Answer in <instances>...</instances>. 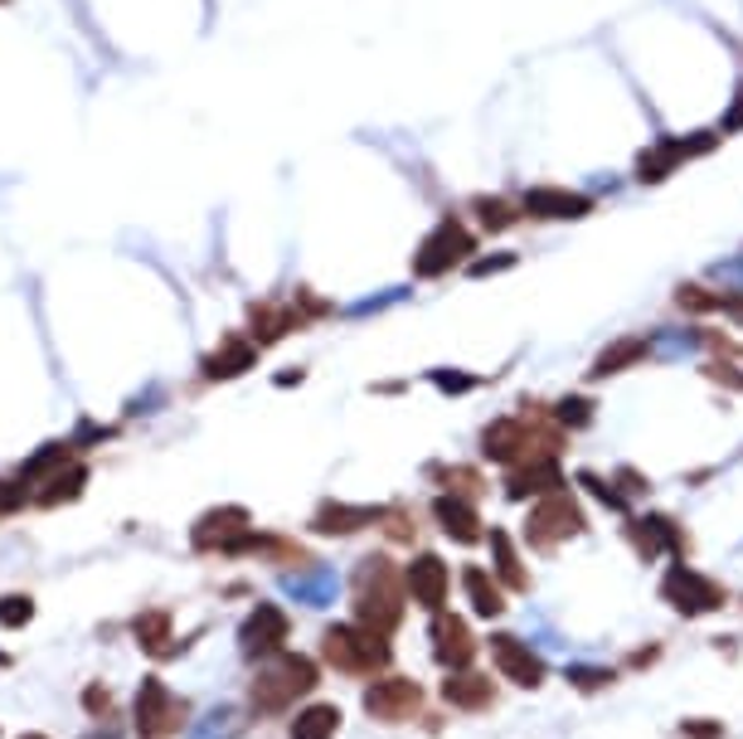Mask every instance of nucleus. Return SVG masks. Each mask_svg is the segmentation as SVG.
Masks as SVG:
<instances>
[{
    "instance_id": "obj_39",
    "label": "nucleus",
    "mask_w": 743,
    "mask_h": 739,
    "mask_svg": "<svg viewBox=\"0 0 743 739\" xmlns=\"http://www.w3.org/2000/svg\"><path fill=\"white\" fill-rule=\"evenodd\" d=\"M515 263H521L515 253H495V259H471L467 273H471V277H495V273H511Z\"/></svg>"
},
{
    "instance_id": "obj_16",
    "label": "nucleus",
    "mask_w": 743,
    "mask_h": 739,
    "mask_svg": "<svg viewBox=\"0 0 743 739\" xmlns=\"http://www.w3.org/2000/svg\"><path fill=\"white\" fill-rule=\"evenodd\" d=\"M403 584H409L413 603H423L427 613H443L447 603V584H453V575H447V565L437 555H419L409 565V575H403Z\"/></svg>"
},
{
    "instance_id": "obj_27",
    "label": "nucleus",
    "mask_w": 743,
    "mask_h": 739,
    "mask_svg": "<svg viewBox=\"0 0 743 739\" xmlns=\"http://www.w3.org/2000/svg\"><path fill=\"white\" fill-rule=\"evenodd\" d=\"M461 589H467L471 609H477L481 618H495V613L505 609V599H501V584H495V579H491L481 565H467V569H461Z\"/></svg>"
},
{
    "instance_id": "obj_36",
    "label": "nucleus",
    "mask_w": 743,
    "mask_h": 739,
    "mask_svg": "<svg viewBox=\"0 0 743 739\" xmlns=\"http://www.w3.org/2000/svg\"><path fill=\"white\" fill-rule=\"evenodd\" d=\"M555 419L564 423V429H588V423H593V399H583V395L559 399V405H555Z\"/></svg>"
},
{
    "instance_id": "obj_46",
    "label": "nucleus",
    "mask_w": 743,
    "mask_h": 739,
    "mask_svg": "<svg viewBox=\"0 0 743 739\" xmlns=\"http://www.w3.org/2000/svg\"><path fill=\"white\" fill-rule=\"evenodd\" d=\"M83 705H88V710H107V691H103V686H88V691H83Z\"/></svg>"
},
{
    "instance_id": "obj_20",
    "label": "nucleus",
    "mask_w": 743,
    "mask_h": 739,
    "mask_svg": "<svg viewBox=\"0 0 743 739\" xmlns=\"http://www.w3.org/2000/svg\"><path fill=\"white\" fill-rule=\"evenodd\" d=\"M433 516L437 525H443L453 541L461 545H471V541H481V516H477V507H471L467 497H453V491H443V497L433 501Z\"/></svg>"
},
{
    "instance_id": "obj_5",
    "label": "nucleus",
    "mask_w": 743,
    "mask_h": 739,
    "mask_svg": "<svg viewBox=\"0 0 743 739\" xmlns=\"http://www.w3.org/2000/svg\"><path fill=\"white\" fill-rule=\"evenodd\" d=\"M321 652L335 671H355V677H375L379 667H389L385 637L359 628V623H335V628H325Z\"/></svg>"
},
{
    "instance_id": "obj_12",
    "label": "nucleus",
    "mask_w": 743,
    "mask_h": 739,
    "mask_svg": "<svg viewBox=\"0 0 743 739\" xmlns=\"http://www.w3.org/2000/svg\"><path fill=\"white\" fill-rule=\"evenodd\" d=\"M283 643H287V613L277 603H258L239 628L243 657H273V652H283Z\"/></svg>"
},
{
    "instance_id": "obj_17",
    "label": "nucleus",
    "mask_w": 743,
    "mask_h": 739,
    "mask_svg": "<svg viewBox=\"0 0 743 739\" xmlns=\"http://www.w3.org/2000/svg\"><path fill=\"white\" fill-rule=\"evenodd\" d=\"M433 657L443 662L447 671H467L471 657H477V643H471V628L461 618H447L437 613L433 618Z\"/></svg>"
},
{
    "instance_id": "obj_34",
    "label": "nucleus",
    "mask_w": 743,
    "mask_h": 739,
    "mask_svg": "<svg viewBox=\"0 0 743 739\" xmlns=\"http://www.w3.org/2000/svg\"><path fill=\"white\" fill-rule=\"evenodd\" d=\"M69 447L73 443H44L39 453L20 467V481H49L54 473H64V467H69Z\"/></svg>"
},
{
    "instance_id": "obj_19",
    "label": "nucleus",
    "mask_w": 743,
    "mask_h": 739,
    "mask_svg": "<svg viewBox=\"0 0 743 739\" xmlns=\"http://www.w3.org/2000/svg\"><path fill=\"white\" fill-rule=\"evenodd\" d=\"M248 321H253V331H248V341L253 345H273V341H283L287 331H297L301 327V311H297V302H258L253 311H248Z\"/></svg>"
},
{
    "instance_id": "obj_37",
    "label": "nucleus",
    "mask_w": 743,
    "mask_h": 739,
    "mask_svg": "<svg viewBox=\"0 0 743 739\" xmlns=\"http://www.w3.org/2000/svg\"><path fill=\"white\" fill-rule=\"evenodd\" d=\"M30 618H35V599H25V593H5L0 599V628H25Z\"/></svg>"
},
{
    "instance_id": "obj_11",
    "label": "nucleus",
    "mask_w": 743,
    "mask_h": 739,
    "mask_svg": "<svg viewBox=\"0 0 743 739\" xmlns=\"http://www.w3.org/2000/svg\"><path fill=\"white\" fill-rule=\"evenodd\" d=\"M419 705H423V691H419V681H409V677H385V681H375V686L365 691V710L375 715V720H385V725L409 720Z\"/></svg>"
},
{
    "instance_id": "obj_45",
    "label": "nucleus",
    "mask_w": 743,
    "mask_h": 739,
    "mask_svg": "<svg viewBox=\"0 0 743 739\" xmlns=\"http://www.w3.org/2000/svg\"><path fill=\"white\" fill-rule=\"evenodd\" d=\"M685 739H719V725H700V720H685Z\"/></svg>"
},
{
    "instance_id": "obj_31",
    "label": "nucleus",
    "mask_w": 743,
    "mask_h": 739,
    "mask_svg": "<svg viewBox=\"0 0 743 739\" xmlns=\"http://www.w3.org/2000/svg\"><path fill=\"white\" fill-rule=\"evenodd\" d=\"M675 307L681 311H729V317H743V297H719V293H709V287H695V283H685L681 293H675Z\"/></svg>"
},
{
    "instance_id": "obj_25",
    "label": "nucleus",
    "mask_w": 743,
    "mask_h": 739,
    "mask_svg": "<svg viewBox=\"0 0 743 739\" xmlns=\"http://www.w3.org/2000/svg\"><path fill=\"white\" fill-rule=\"evenodd\" d=\"M651 355V341L647 336H622V341H613L607 351L593 361V370L588 375L593 379H607V375H622V370H632V365H641Z\"/></svg>"
},
{
    "instance_id": "obj_28",
    "label": "nucleus",
    "mask_w": 743,
    "mask_h": 739,
    "mask_svg": "<svg viewBox=\"0 0 743 739\" xmlns=\"http://www.w3.org/2000/svg\"><path fill=\"white\" fill-rule=\"evenodd\" d=\"M83 487H88V467L69 463L64 473H54V477L35 491V501H39V507H49V511H54V507H64V501H78V497H83Z\"/></svg>"
},
{
    "instance_id": "obj_8",
    "label": "nucleus",
    "mask_w": 743,
    "mask_h": 739,
    "mask_svg": "<svg viewBox=\"0 0 743 739\" xmlns=\"http://www.w3.org/2000/svg\"><path fill=\"white\" fill-rule=\"evenodd\" d=\"M583 531V511L573 507L564 491H555V497H539V507H530V521H525V541L535 545V550H549V545L569 541V535Z\"/></svg>"
},
{
    "instance_id": "obj_40",
    "label": "nucleus",
    "mask_w": 743,
    "mask_h": 739,
    "mask_svg": "<svg viewBox=\"0 0 743 739\" xmlns=\"http://www.w3.org/2000/svg\"><path fill=\"white\" fill-rule=\"evenodd\" d=\"M569 681L579 691H598V686H607L613 681V671H603V667H569Z\"/></svg>"
},
{
    "instance_id": "obj_47",
    "label": "nucleus",
    "mask_w": 743,
    "mask_h": 739,
    "mask_svg": "<svg viewBox=\"0 0 743 739\" xmlns=\"http://www.w3.org/2000/svg\"><path fill=\"white\" fill-rule=\"evenodd\" d=\"M20 739H44V735H20Z\"/></svg>"
},
{
    "instance_id": "obj_9",
    "label": "nucleus",
    "mask_w": 743,
    "mask_h": 739,
    "mask_svg": "<svg viewBox=\"0 0 743 739\" xmlns=\"http://www.w3.org/2000/svg\"><path fill=\"white\" fill-rule=\"evenodd\" d=\"M521 215H530L539 224L588 219L593 215V200L583 195V190H569V185H530L521 195Z\"/></svg>"
},
{
    "instance_id": "obj_43",
    "label": "nucleus",
    "mask_w": 743,
    "mask_h": 739,
    "mask_svg": "<svg viewBox=\"0 0 743 739\" xmlns=\"http://www.w3.org/2000/svg\"><path fill=\"white\" fill-rule=\"evenodd\" d=\"M719 132H724V137H729V132H743V88H739L734 107H729V112H724V122H719Z\"/></svg>"
},
{
    "instance_id": "obj_7",
    "label": "nucleus",
    "mask_w": 743,
    "mask_h": 739,
    "mask_svg": "<svg viewBox=\"0 0 743 739\" xmlns=\"http://www.w3.org/2000/svg\"><path fill=\"white\" fill-rule=\"evenodd\" d=\"M661 599H666L675 613H685V618H700V613L724 609V589L690 565H671V575L661 579Z\"/></svg>"
},
{
    "instance_id": "obj_3",
    "label": "nucleus",
    "mask_w": 743,
    "mask_h": 739,
    "mask_svg": "<svg viewBox=\"0 0 743 739\" xmlns=\"http://www.w3.org/2000/svg\"><path fill=\"white\" fill-rule=\"evenodd\" d=\"M471 253H477V234L457 215H443L423 234L419 249H413V277H443V273H453L457 263H467Z\"/></svg>"
},
{
    "instance_id": "obj_32",
    "label": "nucleus",
    "mask_w": 743,
    "mask_h": 739,
    "mask_svg": "<svg viewBox=\"0 0 743 739\" xmlns=\"http://www.w3.org/2000/svg\"><path fill=\"white\" fill-rule=\"evenodd\" d=\"M335 730H341V710L335 705H307L292 720V739H331Z\"/></svg>"
},
{
    "instance_id": "obj_18",
    "label": "nucleus",
    "mask_w": 743,
    "mask_h": 739,
    "mask_svg": "<svg viewBox=\"0 0 743 739\" xmlns=\"http://www.w3.org/2000/svg\"><path fill=\"white\" fill-rule=\"evenodd\" d=\"M283 589L287 599L307 603V609H325V603H335L341 579H335L331 565H311V569H297V575H283Z\"/></svg>"
},
{
    "instance_id": "obj_44",
    "label": "nucleus",
    "mask_w": 743,
    "mask_h": 739,
    "mask_svg": "<svg viewBox=\"0 0 743 739\" xmlns=\"http://www.w3.org/2000/svg\"><path fill=\"white\" fill-rule=\"evenodd\" d=\"M705 375L709 379H719V385H734V389H743V375L734 365H705Z\"/></svg>"
},
{
    "instance_id": "obj_24",
    "label": "nucleus",
    "mask_w": 743,
    "mask_h": 739,
    "mask_svg": "<svg viewBox=\"0 0 743 739\" xmlns=\"http://www.w3.org/2000/svg\"><path fill=\"white\" fill-rule=\"evenodd\" d=\"M491 677H477V671H447L443 681V701L457 705V710H487L491 705Z\"/></svg>"
},
{
    "instance_id": "obj_26",
    "label": "nucleus",
    "mask_w": 743,
    "mask_h": 739,
    "mask_svg": "<svg viewBox=\"0 0 743 739\" xmlns=\"http://www.w3.org/2000/svg\"><path fill=\"white\" fill-rule=\"evenodd\" d=\"M132 633H137V643H141L151 657H175V652H180L175 637H171V613H165V609L141 613V618L132 623Z\"/></svg>"
},
{
    "instance_id": "obj_21",
    "label": "nucleus",
    "mask_w": 743,
    "mask_h": 739,
    "mask_svg": "<svg viewBox=\"0 0 743 739\" xmlns=\"http://www.w3.org/2000/svg\"><path fill=\"white\" fill-rule=\"evenodd\" d=\"M253 365H258V345L243 341V336H229V341H219V351L205 355V379H239Z\"/></svg>"
},
{
    "instance_id": "obj_41",
    "label": "nucleus",
    "mask_w": 743,
    "mask_h": 739,
    "mask_svg": "<svg viewBox=\"0 0 743 739\" xmlns=\"http://www.w3.org/2000/svg\"><path fill=\"white\" fill-rule=\"evenodd\" d=\"M427 379H433L437 389H447V395H467V389H477V385H481V379H471V375H453V370H433Z\"/></svg>"
},
{
    "instance_id": "obj_6",
    "label": "nucleus",
    "mask_w": 743,
    "mask_h": 739,
    "mask_svg": "<svg viewBox=\"0 0 743 739\" xmlns=\"http://www.w3.org/2000/svg\"><path fill=\"white\" fill-rule=\"evenodd\" d=\"M719 132H690V137H661L656 147H647L637 156V181L641 185H661L666 175H675V166H685V161H700V156H709L719 147Z\"/></svg>"
},
{
    "instance_id": "obj_13",
    "label": "nucleus",
    "mask_w": 743,
    "mask_h": 739,
    "mask_svg": "<svg viewBox=\"0 0 743 739\" xmlns=\"http://www.w3.org/2000/svg\"><path fill=\"white\" fill-rule=\"evenodd\" d=\"M559 487H569V481H564V473H559L555 453L525 457V463H515L511 477H505V497H511V501H525V497H555Z\"/></svg>"
},
{
    "instance_id": "obj_22",
    "label": "nucleus",
    "mask_w": 743,
    "mask_h": 739,
    "mask_svg": "<svg viewBox=\"0 0 743 739\" xmlns=\"http://www.w3.org/2000/svg\"><path fill=\"white\" fill-rule=\"evenodd\" d=\"M385 516L389 511H379V507H345V501H325L311 525H317L321 535H351V531H365V525H375Z\"/></svg>"
},
{
    "instance_id": "obj_42",
    "label": "nucleus",
    "mask_w": 743,
    "mask_h": 739,
    "mask_svg": "<svg viewBox=\"0 0 743 739\" xmlns=\"http://www.w3.org/2000/svg\"><path fill=\"white\" fill-rule=\"evenodd\" d=\"M25 507V481H5L0 477V516H15Z\"/></svg>"
},
{
    "instance_id": "obj_29",
    "label": "nucleus",
    "mask_w": 743,
    "mask_h": 739,
    "mask_svg": "<svg viewBox=\"0 0 743 739\" xmlns=\"http://www.w3.org/2000/svg\"><path fill=\"white\" fill-rule=\"evenodd\" d=\"M471 215L487 234H505L511 224H521V205H511L505 195H471Z\"/></svg>"
},
{
    "instance_id": "obj_2",
    "label": "nucleus",
    "mask_w": 743,
    "mask_h": 739,
    "mask_svg": "<svg viewBox=\"0 0 743 739\" xmlns=\"http://www.w3.org/2000/svg\"><path fill=\"white\" fill-rule=\"evenodd\" d=\"M555 433L539 429L530 413H505V419L487 423V433H481V453L491 457V463H525V457H539V453H555Z\"/></svg>"
},
{
    "instance_id": "obj_38",
    "label": "nucleus",
    "mask_w": 743,
    "mask_h": 739,
    "mask_svg": "<svg viewBox=\"0 0 743 739\" xmlns=\"http://www.w3.org/2000/svg\"><path fill=\"white\" fill-rule=\"evenodd\" d=\"M579 487H588L593 497L603 501V507H613V511H627V491H617L613 481H603L598 473H579Z\"/></svg>"
},
{
    "instance_id": "obj_10",
    "label": "nucleus",
    "mask_w": 743,
    "mask_h": 739,
    "mask_svg": "<svg viewBox=\"0 0 743 739\" xmlns=\"http://www.w3.org/2000/svg\"><path fill=\"white\" fill-rule=\"evenodd\" d=\"M180 720H185V701H175L161 677H146L137 691V730L146 739H161V735H171Z\"/></svg>"
},
{
    "instance_id": "obj_23",
    "label": "nucleus",
    "mask_w": 743,
    "mask_h": 739,
    "mask_svg": "<svg viewBox=\"0 0 743 739\" xmlns=\"http://www.w3.org/2000/svg\"><path fill=\"white\" fill-rule=\"evenodd\" d=\"M632 545H637V555H647V559L681 555V531H675L671 516H641V521H632Z\"/></svg>"
},
{
    "instance_id": "obj_14",
    "label": "nucleus",
    "mask_w": 743,
    "mask_h": 739,
    "mask_svg": "<svg viewBox=\"0 0 743 739\" xmlns=\"http://www.w3.org/2000/svg\"><path fill=\"white\" fill-rule=\"evenodd\" d=\"M491 657L495 667H501L505 681H515V686H539L545 681V662H539V652H530V643H521V637L511 633H495L491 637Z\"/></svg>"
},
{
    "instance_id": "obj_15",
    "label": "nucleus",
    "mask_w": 743,
    "mask_h": 739,
    "mask_svg": "<svg viewBox=\"0 0 743 739\" xmlns=\"http://www.w3.org/2000/svg\"><path fill=\"white\" fill-rule=\"evenodd\" d=\"M243 531H248V511L243 507H219V511H205V516L195 521L190 545H195V550H219L224 555Z\"/></svg>"
},
{
    "instance_id": "obj_1",
    "label": "nucleus",
    "mask_w": 743,
    "mask_h": 739,
    "mask_svg": "<svg viewBox=\"0 0 743 739\" xmlns=\"http://www.w3.org/2000/svg\"><path fill=\"white\" fill-rule=\"evenodd\" d=\"M355 618L359 628L389 637L403 618V593H399V575L389 569V559H375L369 555L359 565V579H355Z\"/></svg>"
},
{
    "instance_id": "obj_33",
    "label": "nucleus",
    "mask_w": 743,
    "mask_h": 739,
    "mask_svg": "<svg viewBox=\"0 0 743 739\" xmlns=\"http://www.w3.org/2000/svg\"><path fill=\"white\" fill-rule=\"evenodd\" d=\"M491 555H495V575H501L505 589H530V579H525V569H521V555H515L505 531H491Z\"/></svg>"
},
{
    "instance_id": "obj_4",
    "label": "nucleus",
    "mask_w": 743,
    "mask_h": 739,
    "mask_svg": "<svg viewBox=\"0 0 743 739\" xmlns=\"http://www.w3.org/2000/svg\"><path fill=\"white\" fill-rule=\"evenodd\" d=\"M317 662H311V657H277V662H267L263 671H258L253 677V691H248V696H253V710H287L292 701L297 696H307L311 686H317Z\"/></svg>"
},
{
    "instance_id": "obj_30",
    "label": "nucleus",
    "mask_w": 743,
    "mask_h": 739,
    "mask_svg": "<svg viewBox=\"0 0 743 739\" xmlns=\"http://www.w3.org/2000/svg\"><path fill=\"white\" fill-rule=\"evenodd\" d=\"M243 735V715L239 705H214L195 725H190V739H239Z\"/></svg>"
},
{
    "instance_id": "obj_35",
    "label": "nucleus",
    "mask_w": 743,
    "mask_h": 739,
    "mask_svg": "<svg viewBox=\"0 0 743 739\" xmlns=\"http://www.w3.org/2000/svg\"><path fill=\"white\" fill-rule=\"evenodd\" d=\"M427 477H443L453 497H477L481 491V477L471 467H427Z\"/></svg>"
}]
</instances>
